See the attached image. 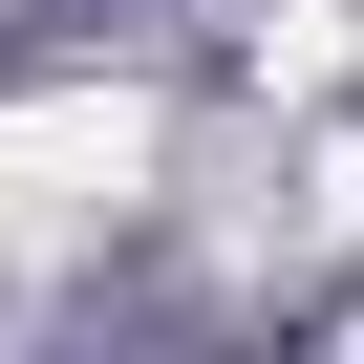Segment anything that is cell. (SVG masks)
Here are the masks:
<instances>
[{"label": "cell", "mask_w": 364, "mask_h": 364, "mask_svg": "<svg viewBox=\"0 0 364 364\" xmlns=\"http://www.w3.org/2000/svg\"><path fill=\"white\" fill-rule=\"evenodd\" d=\"M107 193H150V107H129V86L0 107V236H65V215H107Z\"/></svg>", "instance_id": "1"}]
</instances>
